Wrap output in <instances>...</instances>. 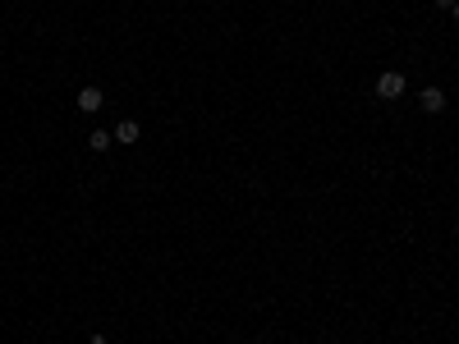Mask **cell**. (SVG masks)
Instances as JSON below:
<instances>
[{"instance_id":"52a82bcc","label":"cell","mask_w":459,"mask_h":344,"mask_svg":"<svg viewBox=\"0 0 459 344\" xmlns=\"http://www.w3.org/2000/svg\"><path fill=\"white\" fill-rule=\"evenodd\" d=\"M455 23H459V0H455Z\"/></svg>"},{"instance_id":"ba28073f","label":"cell","mask_w":459,"mask_h":344,"mask_svg":"<svg viewBox=\"0 0 459 344\" xmlns=\"http://www.w3.org/2000/svg\"><path fill=\"white\" fill-rule=\"evenodd\" d=\"M92 344H106V340H101V335H97V340H92Z\"/></svg>"},{"instance_id":"6da1fadb","label":"cell","mask_w":459,"mask_h":344,"mask_svg":"<svg viewBox=\"0 0 459 344\" xmlns=\"http://www.w3.org/2000/svg\"><path fill=\"white\" fill-rule=\"evenodd\" d=\"M377 97L382 101H395V97H405V74H377Z\"/></svg>"},{"instance_id":"8992f818","label":"cell","mask_w":459,"mask_h":344,"mask_svg":"<svg viewBox=\"0 0 459 344\" xmlns=\"http://www.w3.org/2000/svg\"><path fill=\"white\" fill-rule=\"evenodd\" d=\"M437 10H455V0H437Z\"/></svg>"},{"instance_id":"3957f363","label":"cell","mask_w":459,"mask_h":344,"mask_svg":"<svg viewBox=\"0 0 459 344\" xmlns=\"http://www.w3.org/2000/svg\"><path fill=\"white\" fill-rule=\"evenodd\" d=\"M101 106H106V97H101V88H83V92H78V111H83V115H97Z\"/></svg>"},{"instance_id":"277c9868","label":"cell","mask_w":459,"mask_h":344,"mask_svg":"<svg viewBox=\"0 0 459 344\" xmlns=\"http://www.w3.org/2000/svg\"><path fill=\"white\" fill-rule=\"evenodd\" d=\"M138 134H142V129H138V124H133V120H124V124H115V138H120V143H124V147H133V143H138Z\"/></svg>"},{"instance_id":"7a4b0ae2","label":"cell","mask_w":459,"mask_h":344,"mask_svg":"<svg viewBox=\"0 0 459 344\" xmlns=\"http://www.w3.org/2000/svg\"><path fill=\"white\" fill-rule=\"evenodd\" d=\"M418 106H423L427 115H441V111H446V92H441V88H423V92H418Z\"/></svg>"},{"instance_id":"5b68a950","label":"cell","mask_w":459,"mask_h":344,"mask_svg":"<svg viewBox=\"0 0 459 344\" xmlns=\"http://www.w3.org/2000/svg\"><path fill=\"white\" fill-rule=\"evenodd\" d=\"M110 143H115V134H106V129H92V134H88V147H92V152H106Z\"/></svg>"}]
</instances>
